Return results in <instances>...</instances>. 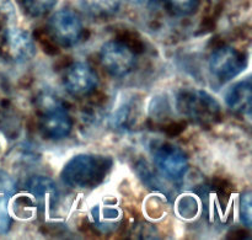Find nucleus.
Instances as JSON below:
<instances>
[{
	"mask_svg": "<svg viewBox=\"0 0 252 240\" xmlns=\"http://www.w3.org/2000/svg\"><path fill=\"white\" fill-rule=\"evenodd\" d=\"M165 6L172 15L189 16L197 10L199 0H164Z\"/></svg>",
	"mask_w": 252,
	"mask_h": 240,
	"instance_id": "obj_14",
	"label": "nucleus"
},
{
	"mask_svg": "<svg viewBox=\"0 0 252 240\" xmlns=\"http://www.w3.org/2000/svg\"><path fill=\"white\" fill-rule=\"evenodd\" d=\"M245 54L238 48L224 46L216 49L209 58V70L220 83H228L241 74L246 68Z\"/></svg>",
	"mask_w": 252,
	"mask_h": 240,
	"instance_id": "obj_3",
	"label": "nucleus"
},
{
	"mask_svg": "<svg viewBox=\"0 0 252 240\" xmlns=\"http://www.w3.org/2000/svg\"><path fill=\"white\" fill-rule=\"evenodd\" d=\"M241 219L248 227H251V195L245 194L241 199Z\"/></svg>",
	"mask_w": 252,
	"mask_h": 240,
	"instance_id": "obj_17",
	"label": "nucleus"
},
{
	"mask_svg": "<svg viewBox=\"0 0 252 240\" xmlns=\"http://www.w3.org/2000/svg\"><path fill=\"white\" fill-rule=\"evenodd\" d=\"M16 21V11L11 0H0V29H9Z\"/></svg>",
	"mask_w": 252,
	"mask_h": 240,
	"instance_id": "obj_15",
	"label": "nucleus"
},
{
	"mask_svg": "<svg viewBox=\"0 0 252 240\" xmlns=\"http://www.w3.org/2000/svg\"><path fill=\"white\" fill-rule=\"evenodd\" d=\"M132 1H135V2H147V1H149V0H132Z\"/></svg>",
	"mask_w": 252,
	"mask_h": 240,
	"instance_id": "obj_18",
	"label": "nucleus"
},
{
	"mask_svg": "<svg viewBox=\"0 0 252 240\" xmlns=\"http://www.w3.org/2000/svg\"><path fill=\"white\" fill-rule=\"evenodd\" d=\"M1 52L15 63L27 62L36 53L33 39L27 31L17 27L5 29L1 39Z\"/></svg>",
	"mask_w": 252,
	"mask_h": 240,
	"instance_id": "obj_8",
	"label": "nucleus"
},
{
	"mask_svg": "<svg viewBox=\"0 0 252 240\" xmlns=\"http://www.w3.org/2000/svg\"><path fill=\"white\" fill-rule=\"evenodd\" d=\"M122 0H80V5L86 14L97 19L113 16L120 10Z\"/></svg>",
	"mask_w": 252,
	"mask_h": 240,
	"instance_id": "obj_12",
	"label": "nucleus"
},
{
	"mask_svg": "<svg viewBox=\"0 0 252 240\" xmlns=\"http://www.w3.org/2000/svg\"><path fill=\"white\" fill-rule=\"evenodd\" d=\"M73 128V120L68 111L58 103H47L39 116V130L48 139L59 140L68 137Z\"/></svg>",
	"mask_w": 252,
	"mask_h": 240,
	"instance_id": "obj_7",
	"label": "nucleus"
},
{
	"mask_svg": "<svg viewBox=\"0 0 252 240\" xmlns=\"http://www.w3.org/2000/svg\"><path fill=\"white\" fill-rule=\"evenodd\" d=\"M252 101V84L250 79L239 81L229 88L225 94V103L229 108L238 113L250 115Z\"/></svg>",
	"mask_w": 252,
	"mask_h": 240,
	"instance_id": "obj_10",
	"label": "nucleus"
},
{
	"mask_svg": "<svg viewBox=\"0 0 252 240\" xmlns=\"http://www.w3.org/2000/svg\"><path fill=\"white\" fill-rule=\"evenodd\" d=\"M27 191L41 201H56L58 199V187L49 177L32 176L26 182Z\"/></svg>",
	"mask_w": 252,
	"mask_h": 240,
	"instance_id": "obj_11",
	"label": "nucleus"
},
{
	"mask_svg": "<svg viewBox=\"0 0 252 240\" xmlns=\"http://www.w3.org/2000/svg\"><path fill=\"white\" fill-rule=\"evenodd\" d=\"M63 84L70 95L81 98L93 93L98 84L95 70L84 62H76L65 69Z\"/></svg>",
	"mask_w": 252,
	"mask_h": 240,
	"instance_id": "obj_9",
	"label": "nucleus"
},
{
	"mask_svg": "<svg viewBox=\"0 0 252 240\" xmlns=\"http://www.w3.org/2000/svg\"><path fill=\"white\" fill-rule=\"evenodd\" d=\"M11 226V218L7 212L6 195H0V234L7 233Z\"/></svg>",
	"mask_w": 252,
	"mask_h": 240,
	"instance_id": "obj_16",
	"label": "nucleus"
},
{
	"mask_svg": "<svg viewBox=\"0 0 252 240\" xmlns=\"http://www.w3.org/2000/svg\"><path fill=\"white\" fill-rule=\"evenodd\" d=\"M177 110L193 122L212 123L220 115L218 101L203 90H182L177 95Z\"/></svg>",
	"mask_w": 252,
	"mask_h": 240,
	"instance_id": "obj_2",
	"label": "nucleus"
},
{
	"mask_svg": "<svg viewBox=\"0 0 252 240\" xmlns=\"http://www.w3.org/2000/svg\"><path fill=\"white\" fill-rule=\"evenodd\" d=\"M57 0H21L25 12L31 17H41L48 14L56 5Z\"/></svg>",
	"mask_w": 252,
	"mask_h": 240,
	"instance_id": "obj_13",
	"label": "nucleus"
},
{
	"mask_svg": "<svg viewBox=\"0 0 252 240\" xmlns=\"http://www.w3.org/2000/svg\"><path fill=\"white\" fill-rule=\"evenodd\" d=\"M153 158L158 169L170 180H180L189 169L186 154L176 145L160 143L153 149Z\"/></svg>",
	"mask_w": 252,
	"mask_h": 240,
	"instance_id": "obj_6",
	"label": "nucleus"
},
{
	"mask_svg": "<svg viewBox=\"0 0 252 240\" xmlns=\"http://www.w3.org/2000/svg\"><path fill=\"white\" fill-rule=\"evenodd\" d=\"M101 64L112 76L122 78L132 73L137 64L134 52L120 41H108L100 51Z\"/></svg>",
	"mask_w": 252,
	"mask_h": 240,
	"instance_id": "obj_4",
	"label": "nucleus"
},
{
	"mask_svg": "<svg viewBox=\"0 0 252 240\" xmlns=\"http://www.w3.org/2000/svg\"><path fill=\"white\" fill-rule=\"evenodd\" d=\"M111 164V159L100 155H75L64 165L62 180L73 189H91L105 179Z\"/></svg>",
	"mask_w": 252,
	"mask_h": 240,
	"instance_id": "obj_1",
	"label": "nucleus"
},
{
	"mask_svg": "<svg viewBox=\"0 0 252 240\" xmlns=\"http://www.w3.org/2000/svg\"><path fill=\"white\" fill-rule=\"evenodd\" d=\"M49 31L54 41L62 47L70 48L80 41L84 27L75 11L63 9L53 14L49 20Z\"/></svg>",
	"mask_w": 252,
	"mask_h": 240,
	"instance_id": "obj_5",
	"label": "nucleus"
}]
</instances>
